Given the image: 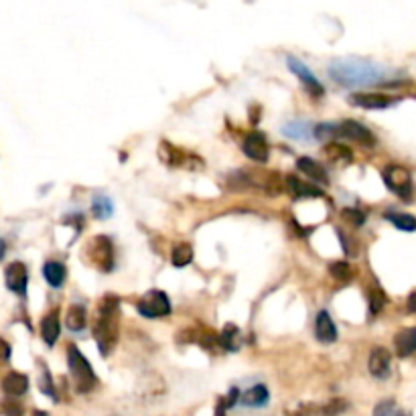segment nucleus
Listing matches in <instances>:
<instances>
[{
  "mask_svg": "<svg viewBox=\"0 0 416 416\" xmlns=\"http://www.w3.org/2000/svg\"><path fill=\"white\" fill-rule=\"evenodd\" d=\"M396 71L386 65L374 64V61H359V59H339L329 65V76L333 81L347 85V88H359V85H376V83H388Z\"/></svg>",
  "mask_w": 416,
  "mask_h": 416,
  "instance_id": "nucleus-1",
  "label": "nucleus"
},
{
  "mask_svg": "<svg viewBox=\"0 0 416 416\" xmlns=\"http://www.w3.org/2000/svg\"><path fill=\"white\" fill-rule=\"evenodd\" d=\"M118 303H120L118 297L106 295L97 304L94 337H96L97 350L104 357L112 353L116 339H118Z\"/></svg>",
  "mask_w": 416,
  "mask_h": 416,
  "instance_id": "nucleus-2",
  "label": "nucleus"
},
{
  "mask_svg": "<svg viewBox=\"0 0 416 416\" xmlns=\"http://www.w3.org/2000/svg\"><path fill=\"white\" fill-rule=\"evenodd\" d=\"M67 366H69V372H71V376L76 380L78 392L88 394V392H92L96 388L97 376L94 374V368L88 362V357L76 345H69V350H67Z\"/></svg>",
  "mask_w": 416,
  "mask_h": 416,
  "instance_id": "nucleus-3",
  "label": "nucleus"
},
{
  "mask_svg": "<svg viewBox=\"0 0 416 416\" xmlns=\"http://www.w3.org/2000/svg\"><path fill=\"white\" fill-rule=\"evenodd\" d=\"M85 260L102 273H112L114 246L108 236H94L85 246Z\"/></svg>",
  "mask_w": 416,
  "mask_h": 416,
  "instance_id": "nucleus-4",
  "label": "nucleus"
},
{
  "mask_svg": "<svg viewBox=\"0 0 416 416\" xmlns=\"http://www.w3.org/2000/svg\"><path fill=\"white\" fill-rule=\"evenodd\" d=\"M136 309L146 319H159V317H167L171 313V301L162 290H148L136 303Z\"/></svg>",
  "mask_w": 416,
  "mask_h": 416,
  "instance_id": "nucleus-5",
  "label": "nucleus"
},
{
  "mask_svg": "<svg viewBox=\"0 0 416 416\" xmlns=\"http://www.w3.org/2000/svg\"><path fill=\"white\" fill-rule=\"evenodd\" d=\"M384 183L386 187L392 193H396L398 197H410L412 193V177L410 173L400 167V165H390L384 169Z\"/></svg>",
  "mask_w": 416,
  "mask_h": 416,
  "instance_id": "nucleus-6",
  "label": "nucleus"
},
{
  "mask_svg": "<svg viewBox=\"0 0 416 416\" xmlns=\"http://www.w3.org/2000/svg\"><path fill=\"white\" fill-rule=\"evenodd\" d=\"M337 136L350 138V141H355V143L364 144V146H374V144H376L374 132H372L368 126L355 122V120H345V122L337 124Z\"/></svg>",
  "mask_w": 416,
  "mask_h": 416,
  "instance_id": "nucleus-7",
  "label": "nucleus"
},
{
  "mask_svg": "<svg viewBox=\"0 0 416 416\" xmlns=\"http://www.w3.org/2000/svg\"><path fill=\"white\" fill-rule=\"evenodd\" d=\"M287 65H288V69H290V71H292L299 80L303 81V85L309 90V94H313L315 97H319L325 94V90H323V85L319 83V80L315 78V73H313V71H311L303 61H299L297 57H290V55H288Z\"/></svg>",
  "mask_w": 416,
  "mask_h": 416,
  "instance_id": "nucleus-8",
  "label": "nucleus"
},
{
  "mask_svg": "<svg viewBox=\"0 0 416 416\" xmlns=\"http://www.w3.org/2000/svg\"><path fill=\"white\" fill-rule=\"evenodd\" d=\"M350 104L357 108H366V110H384L396 104V97L386 96L380 92H359L350 96Z\"/></svg>",
  "mask_w": 416,
  "mask_h": 416,
  "instance_id": "nucleus-9",
  "label": "nucleus"
},
{
  "mask_svg": "<svg viewBox=\"0 0 416 416\" xmlns=\"http://www.w3.org/2000/svg\"><path fill=\"white\" fill-rule=\"evenodd\" d=\"M242 148H244V153H246L248 159L256 160V162H266V160H268V155H271V148H268V143H266V136H264L262 132H258V130L246 134Z\"/></svg>",
  "mask_w": 416,
  "mask_h": 416,
  "instance_id": "nucleus-10",
  "label": "nucleus"
},
{
  "mask_svg": "<svg viewBox=\"0 0 416 416\" xmlns=\"http://www.w3.org/2000/svg\"><path fill=\"white\" fill-rule=\"evenodd\" d=\"M369 374L378 380H388L392 374V355L386 347H374L368 359Z\"/></svg>",
  "mask_w": 416,
  "mask_h": 416,
  "instance_id": "nucleus-11",
  "label": "nucleus"
},
{
  "mask_svg": "<svg viewBox=\"0 0 416 416\" xmlns=\"http://www.w3.org/2000/svg\"><path fill=\"white\" fill-rule=\"evenodd\" d=\"M4 283L8 290H13L16 295H25L27 292V285H29V274H27V266L23 262H13L4 268Z\"/></svg>",
  "mask_w": 416,
  "mask_h": 416,
  "instance_id": "nucleus-12",
  "label": "nucleus"
},
{
  "mask_svg": "<svg viewBox=\"0 0 416 416\" xmlns=\"http://www.w3.org/2000/svg\"><path fill=\"white\" fill-rule=\"evenodd\" d=\"M271 402V392L264 384H256L248 388L246 392H242L240 404L248 406V408H262Z\"/></svg>",
  "mask_w": 416,
  "mask_h": 416,
  "instance_id": "nucleus-13",
  "label": "nucleus"
},
{
  "mask_svg": "<svg viewBox=\"0 0 416 416\" xmlns=\"http://www.w3.org/2000/svg\"><path fill=\"white\" fill-rule=\"evenodd\" d=\"M2 390H4L6 396H13V398L23 396L29 390V378L20 372H11L2 380Z\"/></svg>",
  "mask_w": 416,
  "mask_h": 416,
  "instance_id": "nucleus-14",
  "label": "nucleus"
},
{
  "mask_svg": "<svg viewBox=\"0 0 416 416\" xmlns=\"http://www.w3.org/2000/svg\"><path fill=\"white\" fill-rule=\"evenodd\" d=\"M315 335L323 343H333L337 339V327L327 311H321L315 323Z\"/></svg>",
  "mask_w": 416,
  "mask_h": 416,
  "instance_id": "nucleus-15",
  "label": "nucleus"
},
{
  "mask_svg": "<svg viewBox=\"0 0 416 416\" xmlns=\"http://www.w3.org/2000/svg\"><path fill=\"white\" fill-rule=\"evenodd\" d=\"M59 333H61L59 315H57V311H51L41 321V337H43V341L47 343L49 347H53L57 343V339H59Z\"/></svg>",
  "mask_w": 416,
  "mask_h": 416,
  "instance_id": "nucleus-16",
  "label": "nucleus"
},
{
  "mask_svg": "<svg viewBox=\"0 0 416 416\" xmlns=\"http://www.w3.org/2000/svg\"><path fill=\"white\" fill-rule=\"evenodd\" d=\"M394 347L400 357H408L416 352V327H406L394 337Z\"/></svg>",
  "mask_w": 416,
  "mask_h": 416,
  "instance_id": "nucleus-17",
  "label": "nucleus"
},
{
  "mask_svg": "<svg viewBox=\"0 0 416 416\" xmlns=\"http://www.w3.org/2000/svg\"><path fill=\"white\" fill-rule=\"evenodd\" d=\"M297 169L304 173V175L309 177V179H313V181H317V183H323V185H327L329 183V177H327V171L321 167L319 162L315 159H309V157H301L299 162H297Z\"/></svg>",
  "mask_w": 416,
  "mask_h": 416,
  "instance_id": "nucleus-18",
  "label": "nucleus"
},
{
  "mask_svg": "<svg viewBox=\"0 0 416 416\" xmlns=\"http://www.w3.org/2000/svg\"><path fill=\"white\" fill-rule=\"evenodd\" d=\"M43 276H45V280L49 283V287L61 288L65 283V276H67V271H65V266L61 262L51 260V262H47L43 266Z\"/></svg>",
  "mask_w": 416,
  "mask_h": 416,
  "instance_id": "nucleus-19",
  "label": "nucleus"
},
{
  "mask_svg": "<svg viewBox=\"0 0 416 416\" xmlns=\"http://www.w3.org/2000/svg\"><path fill=\"white\" fill-rule=\"evenodd\" d=\"M323 153H325V157L331 160H335V162H352L353 160V153L345 146V144L341 143H327L323 146Z\"/></svg>",
  "mask_w": 416,
  "mask_h": 416,
  "instance_id": "nucleus-20",
  "label": "nucleus"
},
{
  "mask_svg": "<svg viewBox=\"0 0 416 416\" xmlns=\"http://www.w3.org/2000/svg\"><path fill=\"white\" fill-rule=\"evenodd\" d=\"M386 220L394 227H398L402 232H416V218L410 213H398V211H388Z\"/></svg>",
  "mask_w": 416,
  "mask_h": 416,
  "instance_id": "nucleus-21",
  "label": "nucleus"
},
{
  "mask_svg": "<svg viewBox=\"0 0 416 416\" xmlns=\"http://www.w3.org/2000/svg\"><path fill=\"white\" fill-rule=\"evenodd\" d=\"M65 325L71 331H81L85 327V309L81 304H71L65 315Z\"/></svg>",
  "mask_w": 416,
  "mask_h": 416,
  "instance_id": "nucleus-22",
  "label": "nucleus"
},
{
  "mask_svg": "<svg viewBox=\"0 0 416 416\" xmlns=\"http://www.w3.org/2000/svg\"><path fill=\"white\" fill-rule=\"evenodd\" d=\"M287 185L288 189H290V193L297 195V197H321V195H323V191H319L317 187L307 185L303 181H299L297 177H288Z\"/></svg>",
  "mask_w": 416,
  "mask_h": 416,
  "instance_id": "nucleus-23",
  "label": "nucleus"
},
{
  "mask_svg": "<svg viewBox=\"0 0 416 416\" xmlns=\"http://www.w3.org/2000/svg\"><path fill=\"white\" fill-rule=\"evenodd\" d=\"M181 157H183V150H179L171 143L162 141V144H160V160L162 162H167L171 167H183L185 159H181Z\"/></svg>",
  "mask_w": 416,
  "mask_h": 416,
  "instance_id": "nucleus-24",
  "label": "nucleus"
},
{
  "mask_svg": "<svg viewBox=\"0 0 416 416\" xmlns=\"http://www.w3.org/2000/svg\"><path fill=\"white\" fill-rule=\"evenodd\" d=\"M92 211H94V215H96L97 220H108L114 213V206L112 201H110V197L104 195V193L96 195L94 201H92Z\"/></svg>",
  "mask_w": 416,
  "mask_h": 416,
  "instance_id": "nucleus-25",
  "label": "nucleus"
},
{
  "mask_svg": "<svg viewBox=\"0 0 416 416\" xmlns=\"http://www.w3.org/2000/svg\"><path fill=\"white\" fill-rule=\"evenodd\" d=\"M220 343L227 352H236L240 347V331H238V327L227 325L224 329V333L220 335Z\"/></svg>",
  "mask_w": 416,
  "mask_h": 416,
  "instance_id": "nucleus-26",
  "label": "nucleus"
},
{
  "mask_svg": "<svg viewBox=\"0 0 416 416\" xmlns=\"http://www.w3.org/2000/svg\"><path fill=\"white\" fill-rule=\"evenodd\" d=\"M171 260L175 264L177 268H183L187 264H191L193 260V248L189 244H179L173 248V254H171Z\"/></svg>",
  "mask_w": 416,
  "mask_h": 416,
  "instance_id": "nucleus-27",
  "label": "nucleus"
},
{
  "mask_svg": "<svg viewBox=\"0 0 416 416\" xmlns=\"http://www.w3.org/2000/svg\"><path fill=\"white\" fill-rule=\"evenodd\" d=\"M374 416H408L394 400H382L374 408Z\"/></svg>",
  "mask_w": 416,
  "mask_h": 416,
  "instance_id": "nucleus-28",
  "label": "nucleus"
},
{
  "mask_svg": "<svg viewBox=\"0 0 416 416\" xmlns=\"http://www.w3.org/2000/svg\"><path fill=\"white\" fill-rule=\"evenodd\" d=\"M283 134L288 138H307L311 132H309V124L304 122H288L283 129Z\"/></svg>",
  "mask_w": 416,
  "mask_h": 416,
  "instance_id": "nucleus-29",
  "label": "nucleus"
},
{
  "mask_svg": "<svg viewBox=\"0 0 416 416\" xmlns=\"http://www.w3.org/2000/svg\"><path fill=\"white\" fill-rule=\"evenodd\" d=\"M341 218H343L345 224H352L355 225V227H362V225L366 224V213L355 208L341 209Z\"/></svg>",
  "mask_w": 416,
  "mask_h": 416,
  "instance_id": "nucleus-30",
  "label": "nucleus"
},
{
  "mask_svg": "<svg viewBox=\"0 0 416 416\" xmlns=\"http://www.w3.org/2000/svg\"><path fill=\"white\" fill-rule=\"evenodd\" d=\"M329 273H331V276H333L335 280H341V283H347V280L352 278V268H350L347 262H333V264L329 266Z\"/></svg>",
  "mask_w": 416,
  "mask_h": 416,
  "instance_id": "nucleus-31",
  "label": "nucleus"
},
{
  "mask_svg": "<svg viewBox=\"0 0 416 416\" xmlns=\"http://www.w3.org/2000/svg\"><path fill=\"white\" fill-rule=\"evenodd\" d=\"M39 386H41L43 394H47L53 400H57V394H55V388H53V380H51V374H49L47 369H43L41 380H39Z\"/></svg>",
  "mask_w": 416,
  "mask_h": 416,
  "instance_id": "nucleus-32",
  "label": "nucleus"
},
{
  "mask_svg": "<svg viewBox=\"0 0 416 416\" xmlns=\"http://www.w3.org/2000/svg\"><path fill=\"white\" fill-rule=\"evenodd\" d=\"M386 303V297H384V292L380 290V288L376 287L374 288V295L369 297V309H372V313H378L382 307H384Z\"/></svg>",
  "mask_w": 416,
  "mask_h": 416,
  "instance_id": "nucleus-33",
  "label": "nucleus"
},
{
  "mask_svg": "<svg viewBox=\"0 0 416 416\" xmlns=\"http://www.w3.org/2000/svg\"><path fill=\"white\" fill-rule=\"evenodd\" d=\"M230 406H227V402H225V398H222V400L218 402V408H215V416H225V410H227Z\"/></svg>",
  "mask_w": 416,
  "mask_h": 416,
  "instance_id": "nucleus-34",
  "label": "nucleus"
},
{
  "mask_svg": "<svg viewBox=\"0 0 416 416\" xmlns=\"http://www.w3.org/2000/svg\"><path fill=\"white\" fill-rule=\"evenodd\" d=\"M408 311H410V313H416V292H412V295L408 297Z\"/></svg>",
  "mask_w": 416,
  "mask_h": 416,
  "instance_id": "nucleus-35",
  "label": "nucleus"
},
{
  "mask_svg": "<svg viewBox=\"0 0 416 416\" xmlns=\"http://www.w3.org/2000/svg\"><path fill=\"white\" fill-rule=\"evenodd\" d=\"M2 345H4V359H8V357H11V347H8L6 341H2Z\"/></svg>",
  "mask_w": 416,
  "mask_h": 416,
  "instance_id": "nucleus-36",
  "label": "nucleus"
},
{
  "mask_svg": "<svg viewBox=\"0 0 416 416\" xmlns=\"http://www.w3.org/2000/svg\"><path fill=\"white\" fill-rule=\"evenodd\" d=\"M32 416H49L45 410H32Z\"/></svg>",
  "mask_w": 416,
  "mask_h": 416,
  "instance_id": "nucleus-37",
  "label": "nucleus"
},
{
  "mask_svg": "<svg viewBox=\"0 0 416 416\" xmlns=\"http://www.w3.org/2000/svg\"><path fill=\"white\" fill-rule=\"evenodd\" d=\"M301 416H327L323 410H321V415H315V412H307V415H301Z\"/></svg>",
  "mask_w": 416,
  "mask_h": 416,
  "instance_id": "nucleus-38",
  "label": "nucleus"
}]
</instances>
